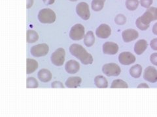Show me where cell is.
<instances>
[{"label": "cell", "instance_id": "6da1fadb", "mask_svg": "<svg viewBox=\"0 0 157 117\" xmlns=\"http://www.w3.org/2000/svg\"><path fill=\"white\" fill-rule=\"evenodd\" d=\"M157 20V8L149 7L141 16L136 20V25L141 31L147 30L152 21Z\"/></svg>", "mask_w": 157, "mask_h": 117}, {"label": "cell", "instance_id": "7a4b0ae2", "mask_svg": "<svg viewBox=\"0 0 157 117\" xmlns=\"http://www.w3.org/2000/svg\"><path fill=\"white\" fill-rule=\"evenodd\" d=\"M71 54L77 58L83 65H91L93 62V57L88 53L85 49L78 44H73L70 47Z\"/></svg>", "mask_w": 157, "mask_h": 117}, {"label": "cell", "instance_id": "3957f363", "mask_svg": "<svg viewBox=\"0 0 157 117\" xmlns=\"http://www.w3.org/2000/svg\"><path fill=\"white\" fill-rule=\"evenodd\" d=\"M38 20L42 23H52L55 22V12L50 9H41L38 13Z\"/></svg>", "mask_w": 157, "mask_h": 117}, {"label": "cell", "instance_id": "277c9868", "mask_svg": "<svg viewBox=\"0 0 157 117\" xmlns=\"http://www.w3.org/2000/svg\"><path fill=\"white\" fill-rule=\"evenodd\" d=\"M66 51L64 49L60 48L52 53L51 60L53 65L56 66H61L63 65L65 61Z\"/></svg>", "mask_w": 157, "mask_h": 117}, {"label": "cell", "instance_id": "5b68a950", "mask_svg": "<svg viewBox=\"0 0 157 117\" xmlns=\"http://www.w3.org/2000/svg\"><path fill=\"white\" fill-rule=\"evenodd\" d=\"M85 27L81 24H75L70 31V37L73 41H81L85 37Z\"/></svg>", "mask_w": 157, "mask_h": 117}, {"label": "cell", "instance_id": "8992f818", "mask_svg": "<svg viewBox=\"0 0 157 117\" xmlns=\"http://www.w3.org/2000/svg\"><path fill=\"white\" fill-rule=\"evenodd\" d=\"M102 72L107 76H118L121 72L120 66L116 63H107L102 67Z\"/></svg>", "mask_w": 157, "mask_h": 117}, {"label": "cell", "instance_id": "52a82bcc", "mask_svg": "<svg viewBox=\"0 0 157 117\" xmlns=\"http://www.w3.org/2000/svg\"><path fill=\"white\" fill-rule=\"evenodd\" d=\"M49 51V47L47 44H39L32 47L30 52L31 54L35 57H44L47 55Z\"/></svg>", "mask_w": 157, "mask_h": 117}, {"label": "cell", "instance_id": "ba28073f", "mask_svg": "<svg viewBox=\"0 0 157 117\" xmlns=\"http://www.w3.org/2000/svg\"><path fill=\"white\" fill-rule=\"evenodd\" d=\"M76 12L82 20H87L90 17L89 6L86 2H80L76 6Z\"/></svg>", "mask_w": 157, "mask_h": 117}, {"label": "cell", "instance_id": "9c48e42d", "mask_svg": "<svg viewBox=\"0 0 157 117\" xmlns=\"http://www.w3.org/2000/svg\"><path fill=\"white\" fill-rule=\"evenodd\" d=\"M144 78L147 81L150 83H156L157 82V70L153 66L147 67L144 73Z\"/></svg>", "mask_w": 157, "mask_h": 117}, {"label": "cell", "instance_id": "30bf717a", "mask_svg": "<svg viewBox=\"0 0 157 117\" xmlns=\"http://www.w3.org/2000/svg\"><path fill=\"white\" fill-rule=\"evenodd\" d=\"M119 61L122 65H130L135 62L136 57L130 52H122L119 55Z\"/></svg>", "mask_w": 157, "mask_h": 117}, {"label": "cell", "instance_id": "8fae6325", "mask_svg": "<svg viewBox=\"0 0 157 117\" xmlns=\"http://www.w3.org/2000/svg\"><path fill=\"white\" fill-rule=\"evenodd\" d=\"M119 51V46L113 42H106L103 44V52L107 55H115Z\"/></svg>", "mask_w": 157, "mask_h": 117}, {"label": "cell", "instance_id": "7c38bea8", "mask_svg": "<svg viewBox=\"0 0 157 117\" xmlns=\"http://www.w3.org/2000/svg\"><path fill=\"white\" fill-rule=\"evenodd\" d=\"M111 34V29L107 24H101L96 31V35L98 38H107Z\"/></svg>", "mask_w": 157, "mask_h": 117}, {"label": "cell", "instance_id": "4fadbf2b", "mask_svg": "<svg viewBox=\"0 0 157 117\" xmlns=\"http://www.w3.org/2000/svg\"><path fill=\"white\" fill-rule=\"evenodd\" d=\"M122 39L125 42H130L138 38L139 33L135 29H129L124 31L122 33Z\"/></svg>", "mask_w": 157, "mask_h": 117}, {"label": "cell", "instance_id": "5bb4252c", "mask_svg": "<svg viewBox=\"0 0 157 117\" xmlns=\"http://www.w3.org/2000/svg\"><path fill=\"white\" fill-rule=\"evenodd\" d=\"M65 69L69 74H76L80 69V65L79 63L75 60H70L66 63Z\"/></svg>", "mask_w": 157, "mask_h": 117}, {"label": "cell", "instance_id": "9a60e30c", "mask_svg": "<svg viewBox=\"0 0 157 117\" xmlns=\"http://www.w3.org/2000/svg\"><path fill=\"white\" fill-rule=\"evenodd\" d=\"M82 79L80 77H70L66 81V86L70 89H75L81 84Z\"/></svg>", "mask_w": 157, "mask_h": 117}, {"label": "cell", "instance_id": "2e32d148", "mask_svg": "<svg viewBox=\"0 0 157 117\" xmlns=\"http://www.w3.org/2000/svg\"><path fill=\"white\" fill-rule=\"evenodd\" d=\"M39 80L43 83H47L50 81L52 80V73L45 68H43L39 71L37 74Z\"/></svg>", "mask_w": 157, "mask_h": 117}, {"label": "cell", "instance_id": "e0dca14e", "mask_svg": "<svg viewBox=\"0 0 157 117\" xmlns=\"http://www.w3.org/2000/svg\"><path fill=\"white\" fill-rule=\"evenodd\" d=\"M148 44L145 40H140L135 44L134 46V51L137 55H141L147 48Z\"/></svg>", "mask_w": 157, "mask_h": 117}, {"label": "cell", "instance_id": "ac0fdd59", "mask_svg": "<svg viewBox=\"0 0 157 117\" xmlns=\"http://www.w3.org/2000/svg\"><path fill=\"white\" fill-rule=\"evenodd\" d=\"M94 83L99 89H105L108 87V82L106 78L102 76H98L95 77Z\"/></svg>", "mask_w": 157, "mask_h": 117}, {"label": "cell", "instance_id": "d6986e66", "mask_svg": "<svg viewBox=\"0 0 157 117\" xmlns=\"http://www.w3.org/2000/svg\"><path fill=\"white\" fill-rule=\"evenodd\" d=\"M27 74H30L35 72L38 68V62L32 58H27Z\"/></svg>", "mask_w": 157, "mask_h": 117}, {"label": "cell", "instance_id": "ffe728a7", "mask_svg": "<svg viewBox=\"0 0 157 117\" xmlns=\"http://www.w3.org/2000/svg\"><path fill=\"white\" fill-rule=\"evenodd\" d=\"M95 42V37L94 33L90 31H88L84 37V44L87 47H91Z\"/></svg>", "mask_w": 157, "mask_h": 117}, {"label": "cell", "instance_id": "44dd1931", "mask_svg": "<svg viewBox=\"0 0 157 117\" xmlns=\"http://www.w3.org/2000/svg\"><path fill=\"white\" fill-rule=\"evenodd\" d=\"M142 73V66L140 65H136L130 69V74L134 78H139Z\"/></svg>", "mask_w": 157, "mask_h": 117}, {"label": "cell", "instance_id": "7402d4cb", "mask_svg": "<svg viewBox=\"0 0 157 117\" xmlns=\"http://www.w3.org/2000/svg\"><path fill=\"white\" fill-rule=\"evenodd\" d=\"M105 0H92L91 3L92 9L94 11H100L104 7Z\"/></svg>", "mask_w": 157, "mask_h": 117}, {"label": "cell", "instance_id": "603a6c76", "mask_svg": "<svg viewBox=\"0 0 157 117\" xmlns=\"http://www.w3.org/2000/svg\"><path fill=\"white\" fill-rule=\"evenodd\" d=\"M39 35L36 31L33 30H28L27 42L28 43H34L38 41Z\"/></svg>", "mask_w": 157, "mask_h": 117}, {"label": "cell", "instance_id": "cb8c5ba5", "mask_svg": "<svg viewBox=\"0 0 157 117\" xmlns=\"http://www.w3.org/2000/svg\"><path fill=\"white\" fill-rule=\"evenodd\" d=\"M111 89H117V88H122V89H127L128 88V84L125 81L122 80H115L113 81L111 85Z\"/></svg>", "mask_w": 157, "mask_h": 117}, {"label": "cell", "instance_id": "d4e9b609", "mask_svg": "<svg viewBox=\"0 0 157 117\" xmlns=\"http://www.w3.org/2000/svg\"><path fill=\"white\" fill-rule=\"evenodd\" d=\"M138 0H126V8L131 11H134L138 7L139 5Z\"/></svg>", "mask_w": 157, "mask_h": 117}, {"label": "cell", "instance_id": "484cf974", "mask_svg": "<svg viewBox=\"0 0 157 117\" xmlns=\"http://www.w3.org/2000/svg\"><path fill=\"white\" fill-rule=\"evenodd\" d=\"M38 82L36 78L28 77L26 81V87L28 89H36L38 87Z\"/></svg>", "mask_w": 157, "mask_h": 117}, {"label": "cell", "instance_id": "4316f807", "mask_svg": "<svg viewBox=\"0 0 157 117\" xmlns=\"http://www.w3.org/2000/svg\"><path fill=\"white\" fill-rule=\"evenodd\" d=\"M115 22L117 25H124L126 22V18L123 14H118L115 18Z\"/></svg>", "mask_w": 157, "mask_h": 117}, {"label": "cell", "instance_id": "83f0119b", "mask_svg": "<svg viewBox=\"0 0 157 117\" xmlns=\"http://www.w3.org/2000/svg\"><path fill=\"white\" fill-rule=\"evenodd\" d=\"M153 0H140V3L142 7L148 9L153 4Z\"/></svg>", "mask_w": 157, "mask_h": 117}, {"label": "cell", "instance_id": "f1b7e54d", "mask_svg": "<svg viewBox=\"0 0 157 117\" xmlns=\"http://www.w3.org/2000/svg\"><path fill=\"white\" fill-rule=\"evenodd\" d=\"M150 61L153 65L157 66V53H154L151 55Z\"/></svg>", "mask_w": 157, "mask_h": 117}, {"label": "cell", "instance_id": "f546056e", "mask_svg": "<svg viewBox=\"0 0 157 117\" xmlns=\"http://www.w3.org/2000/svg\"><path fill=\"white\" fill-rule=\"evenodd\" d=\"M51 87L52 88H53V89H55V88H60V89H63V88H65L60 81H54L51 84Z\"/></svg>", "mask_w": 157, "mask_h": 117}, {"label": "cell", "instance_id": "4dcf8cb0", "mask_svg": "<svg viewBox=\"0 0 157 117\" xmlns=\"http://www.w3.org/2000/svg\"><path fill=\"white\" fill-rule=\"evenodd\" d=\"M151 48L155 51H157V38H154L151 41Z\"/></svg>", "mask_w": 157, "mask_h": 117}, {"label": "cell", "instance_id": "1f68e13d", "mask_svg": "<svg viewBox=\"0 0 157 117\" xmlns=\"http://www.w3.org/2000/svg\"><path fill=\"white\" fill-rule=\"evenodd\" d=\"M43 2L47 5H52L55 3V0H43Z\"/></svg>", "mask_w": 157, "mask_h": 117}, {"label": "cell", "instance_id": "d6a6232c", "mask_svg": "<svg viewBox=\"0 0 157 117\" xmlns=\"http://www.w3.org/2000/svg\"><path fill=\"white\" fill-rule=\"evenodd\" d=\"M28 3H27V9L31 8L33 4V0H27Z\"/></svg>", "mask_w": 157, "mask_h": 117}, {"label": "cell", "instance_id": "836d02e7", "mask_svg": "<svg viewBox=\"0 0 157 117\" xmlns=\"http://www.w3.org/2000/svg\"><path fill=\"white\" fill-rule=\"evenodd\" d=\"M137 89H141V88H147V89H148V88H149V87L148 85H147L146 83H141L138 86H137Z\"/></svg>", "mask_w": 157, "mask_h": 117}, {"label": "cell", "instance_id": "e575fe53", "mask_svg": "<svg viewBox=\"0 0 157 117\" xmlns=\"http://www.w3.org/2000/svg\"><path fill=\"white\" fill-rule=\"evenodd\" d=\"M152 31H153V33L155 34V35H157V23H156L153 26Z\"/></svg>", "mask_w": 157, "mask_h": 117}, {"label": "cell", "instance_id": "d590c367", "mask_svg": "<svg viewBox=\"0 0 157 117\" xmlns=\"http://www.w3.org/2000/svg\"><path fill=\"white\" fill-rule=\"evenodd\" d=\"M70 1H71V2H77V0H70Z\"/></svg>", "mask_w": 157, "mask_h": 117}]
</instances>
